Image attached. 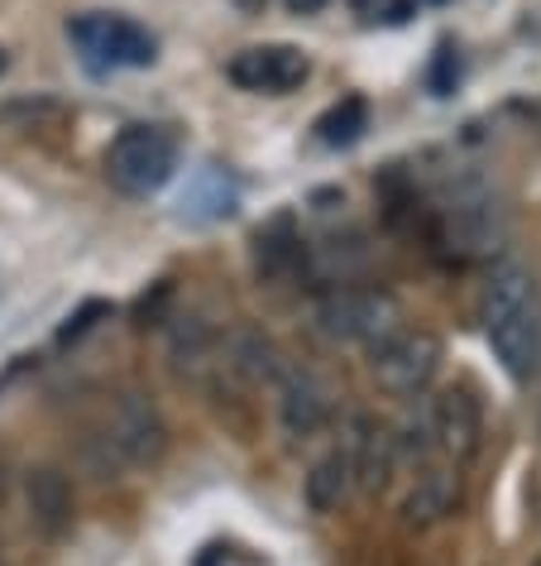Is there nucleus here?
<instances>
[{
	"label": "nucleus",
	"instance_id": "nucleus-1",
	"mask_svg": "<svg viewBox=\"0 0 541 566\" xmlns=\"http://www.w3.org/2000/svg\"><path fill=\"white\" fill-rule=\"evenodd\" d=\"M484 336L512 385H532L541 375V283L527 264H494L484 289Z\"/></svg>",
	"mask_w": 541,
	"mask_h": 566
},
{
	"label": "nucleus",
	"instance_id": "nucleus-2",
	"mask_svg": "<svg viewBox=\"0 0 541 566\" xmlns=\"http://www.w3.org/2000/svg\"><path fill=\"white\" fill-rule=\"evenodd\" d=\"M178 168V139L168 125H125L106 149V178L125 197H153Z\"/></svg>",
	"mask_w": 541,
	"mask_h": 566
},
{
	"label": "nucleus",
	"instance_id": "nucleus-3",
	"mask_svg": "<svg viewBox=\"0 0 541 566\" xmlns=\"http://www.w3.org/2000/svg\"><path fill=\"white\" fill-rule=\"evenodd\" d=\"M96 442L116 465H153L168 447V428H163V413L149 394L139 389H125L106 403V418H102V432Z\"/></svg>",
	"mask_w": 541,
	"mask_h": 566
},
{
	"label": "nucleus",
	"instance_id": "nucleus-4",
	"mask_svg": "<svg viewBox=\"0 0 541 566\" xmlns=\"http://www.w3.org/2000/svg\"><path fill=\"white\" fill-rule=\"evenodd\" d=\"M317 327L331 342L374 346L403 327V307H397L389 289H331L317 298Z\"/></svg>",
	"mask_w": 541,
	"mask_h": 566
},
{
	"label": "nucleus",
	"instance_id": "nucleus-5",
	"mask_svg": "<svg viewBox=\"0 0 541 566\" xmlns=\"http://www.w3.org/2000/svg\"><path fill=\"white\" fill-rule=\"evenodd\" d=\"M67 39L77 44L82 63L92 73H106V67H149L159 59V39L145 24L120 20V15H77V20H67Z\"/></svg>",
	"mask_w": 541,
	"mask_h": 566
},
{
	"label": "nucleus",
	"instance_id": "nucleus-6",
	"mask_svg": "<svg viewBox=\"0 0 541 566\" xmlns=\"http://www.w3.org/2000/svg\"><path fill=\"white\" fill-rule=\"evenodd\" d=\"M503 207L489 188L469 182L441 207V245L460 260H489V254L503 250Z\"/></svg>",
	"mask_w": 541,
	"mask_h": 566
},
{
	"label": "nucleus",
	"instance_id": "nucleus-7",
	"mask_svg": "<svg viewBox=\"0 0 541 566\" xmlns=\"http://www.w3.org/2000/svg\"><path fill=\"white\" fill-rule=\"evenodd\" d=\"M374 379L389 394H422L441 370V342L436 332L422 327H397L383 342H374Z\"/></svg>",
	"mask_w": 541,
	"mask_h": 566
},
{
	"label": "nucleus",
	"instance_id": "nucleus-8",
	"mask_svg": "<svg viewBox=\"0 0 541 566\" xmlns=\"http://www.w3.org/2000/svg\"><path fill=\"white\" fill-rule=\"evenodd\" d=\"M225 77H231L240 92L288 96L311 77V63H307V53L293 44H254V49H240L235 59L225 63Z\"/></svg>",
	"mask_w": 541,
	"mask_h": 566
},
{
	"label": "nucleus",
	"instance_id": "nucleus-9",
	"mask_svg": "<svg viewBox=\"0 0 541 566\" xmlns=\"http://www.w3.org/2000/svg\"><path fill=\"white\" fill-rule=\"evenodd\" d=\"M346 461H350V490H360V500H379L393 480L397 465V437L389 422H379L374 413H360L350 422V442H346Z\"/></svg>",
	"mask_w": 541,
	"mask_h": 566
},
{
	"label": "nucleus",
	"instance_id": "nucleus-10",
	"mask_svg": "<svg viewBox=\"0 0 541 566\" xmlns=\"http://www.w3.org/2000/svg\"><path fill=\"white\" fill-rule=\"evenodd\" d=\"M250 260H254V274L264 283H293V279L307 274V240L297 231L293 211H278V217H268L259 231H254Z\"/></svg>",
	"mask_w": 541,
	"mask_h": 566
},
{
	"label": "nucleus",
	"instance_id": "nucleus-11",
	"mask_svg": "<svg viewBox=\"0 0 541 566\" xmlns=\"http://www.w3.org/2000/svg\"><path fill=\"white\" fill-rule=\"evenodd\" d=\"M278 422L293 442H307L317 437L326 422H331V394L311 370H297V365H283L278 375Z\"/></svg>",
	"mask_w": 541,
	"mask_h": 566
},
{
	"label": "nucleus",
	"instance_id": "nucleus-12",
	"mask_svg": "<svg viewBox=\"0 0 541 566\" xmlns=\"http://www.w3.org/2000/svg\"><path fill=\"white\" fill-rule=\"evenodd\" d=\"M426 422H432V437L436 447L446 451V457L460 465L479 451V437H484V408L469 389H446L432 399V413H426Z\"/></svg>",
	"mask_w": 541,
	"mask_h": 566
},
{
	"label": "nucleus",
	"instance_id": "nucleus-13",
	"mask_svg": "<svg viewBox=\"0 0 541 566\" xmlns=\"http://www.w3.org/2000/svg\"><path fill=\"white\" fill-rule=\"evenodd\" d=\"M24 504H30V528L44 543H59L73 528V485L59 465H39L24 475Z\"/></svg>",
	"mask_w": 541,
	"mask_h": 566
},
{
	"label": "nucleus",
	"instance_id": "nucleus-14",
	"mask_svg": "<svg viewBox=\"0 0 541 566\" xmlns=\"http://www.w3.org/2000/svg\"><path fill=\"white\" fill-rule=\"evenodd\" d=\"M460 465H422V475L412 480L403 500V523L407 528H432V523L450 518L460 509Z\"/></svg>",
	"mask_w": 541,
	"mask_h": 566
},
{
	"label": "nucleus",
	"instance_id": "nucleus-15",
	"mask_svg": "<svg viewBox=\"0 0 541 566\" xmlns=\"http://www.w3.org/2000/svg\"><path fill=\"white\" fill-rule=\"evenodd\" d=\"M221 365L240 379V385L259 389V385H278V375L288 360H283V350L268 342L259 327H240V332H231V342H225Z\"/></svg>",
	"mask_w": 541,
	"mask_h": 566
},
{
	"label": "nucleus",
	"instance_id": "nucleus-16",
	"mask_svg": "<svg viewBox=\"0 0 541 566\" xmlns=\"http://www.w3.org/2000/svg\"><path fill=\"white\" fill-rule=\"evenodd\" d=\"M168 356H173L178 375L206 379L221 365V336L206 317H197V313L173 317V327H168Z\"/></svg>",
	"mask_w": 541,
	"mask_h": 566
},
{
	"label": "nucleus",
	"instance_id": "nucleus-17",
	"mask_svg": "<svg viewBox=\"0 0 541 566\" xmlns=\"http://www.w3.org/2000/svg\"><path fill=\"white\" fill-rule=\"evenodd\" d=\"M350 500V461L346 451H326L303 480V504L311 514H336Z\"/></svg>",
	"mask_w": 541,
	"mask_h": 566
},
{
	"label": "nucleus",
	"instance_id": "nucleus-18",
	"mask_svg": "<svg viewBox=\"0 0 541 566\" xmlns=\"http://www.w3.org/2000/svg\"><path fill=\"white\" fill-rule=\"evenodd\" d=\"M235 211V182L221 174V168H202V174L192 178V188L182 192V221L192 226H206V221H221Z\"/></svg>",
	"mask_w": 541,
	"mask_h": 566
},
{
	"label": "nucleus",
	"instance_id": "nucleus-19",
	"mask_svg": "<svg viewBox=\"0 0 541 566\" xmlns=\"http://www.w3.org/2000/svg\"><path fill=\"white\" fill-rule=\"evenodd\" d=\"M369 130V106H364V96H346V102H336L326 116L317 120V139L321 145H331V149H340V145H354Z\"/></svg>",
	"mask_w": 541,
	"mask_h": 566
},
{
	"label": "nucleus",
	"instance_id": "nucleus-20",
	"mask_svg": "<svg viewBox=\"0 0 541 566\" xmlns=\"http://www.w3.org/2000/svg\"><path fill=\"white\" fill-rule=\"evenodd\" d=\"M73 111H67L63 102H53V96H30V102H10L0 106V120H10L15 130H34V125H59L67 120Z\"/></svg>",
	"mask_w": 541,
	"mask_h": 566
},
{
	"label": "nucleus",
	"instance_id": "nucleus-21",
	"mask_svg": "<svg viewBox=\"0 0 541 566\" xmlns=\"http://www.w3.org/2000/svg\"><path fill=\"white\" fill-rule=\"evenodd\" d=\"M110 313H116V307H110L106 298H87V303H82L77 313H73V317H67L63 327H59V346H73V342H82V336H87L92 327H102V322H106Z\"/></svg>",
	"mask_w": 541,
	"mask_h": 566
},
{
	"label": "nucleus",
	"instance_id": "nucleus-22",
	"mask_svg": "<svg viewBox=\"0 0 541 566\" xmlns=\"http://www.w3.org/2000/svg\"><path fill=\"white\" fill-rule=\"evenodd\" d=\"M455 82H460V59H455V49H441L432 63V92L446 96V92H455Z\"/></svg>",
	"mask_w": 541,
	"mask_h": 566
},
{
	"label": "nucleus",
	"instance_id": "nucleus-23",
	"mask_svg": "<svg viewBox=\"0 0 541 566\" xmlns=\"http://www.w3.org/2000/svg\"><path fill=\"white\" fill-rule=\"evenodd\" d=\"M283 6H288L293 15H317V10H326V0H283Z\"/></svg>",
	"mask_w": 541,
	"mask_h": 566
},
{
	"label": "nucleus",
	"instance_id": "nucleus-24",
	"mask_svg": "<svg viewBox=\"0 0 541 566\" xmlns=\"http://www.w3.org/2000/svg\"><path fill=\"white\" fill-rule=\"evenodd\" d=\"M235 6H240V10H250V15H259V10H264V0H235Z\"/></svg>",
	"mask_w": 541,
	"mask_h": 566
},
{
	"label": "nucleus",
	"instance_id": "nucleus-25",
	"mask_svg": "<svg viewBox=\"0 0 541 566\" xmlns=\"http://www.w3.org/2000/svg\"><path fill=\"white\" fill-rule=\"evenodd\" d=\"M6 63H10V59H6V49H0V73H6Z\"/></svg>",
	"mask_w": 541,
	"mask_h": 566
},
{
	"label": "nucleus",
	"instance_id": "nucleus-26",
	"mask_svg": "<svg viewBox=\"0 0 541 566\" xmlns=\"http://www.w3.org/2000/svg\"><path fill=\"white\" fill-rule=\"evenodd\" d=\"M354 6H364V0H354Z\"/></svg>",
	"mask_w": 541,
	"mask_h": 566
},
{
	"label": "nucleus",
	"instance_id": "nucleus-27",
	"mask_svg": "<svg viewBox=\"0 0 541 566\" xmlns=\"http://www.w3.org/2000/svg\"><path fill=\"white\" fill-rule=\"evenodd\" d=\"M0 566H6V557H0Z\"/></svg>",
	"mask_w": 541,
	"mask_h": 566
},
{
	"label": "nucleus",
	"instance_id": "nucleus-28",
	"mask_svg": "<svg viewBox=\"0 0 541 566\" xmlns=\"http://www.w3.org/2000/svg\"><path fill=\"white\" fill-rule=\"evenodd\" d=\"M537 566H541V562H537Z\"/></svg>",
	"mask_w": 541,
	"mask_h": 566
}]
</instances>
